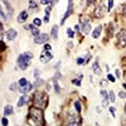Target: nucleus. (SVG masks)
I'll use <instances>...</instances> for the list:
<instances>
[{
  "mask_svg": "<svg viewBox=\"0 0 126 126\" xmlns=\"http://www.w3.org/2000/svg\"><path fill=\"white\" fill-rule=\"evenodd\" d=\"M52 58H53V54H52L50 52H46V50H44L43 53L40 54L39 59H40V62H42V63H48Z\"/></svg>",
  "mask_w": 126,
  "mask_h": 126,
  "instance_id": "1a4fd4ad",
  "label": "nucleus"
},
{
  "mask_svg": "<svg viewBox=\"0 0 126 126\" xmlns=\"http://www.w3.org/2000/svg\"><path fill=\"white\" fill-rule=\"evenodd\" d=\"M109 98H110L111 102H115V101H116V98H115V92H113V91L109 92Z\"/></svg>",
  "mask_w": 126,
  "mask_h": 126,
  "instance_id": "b1692460",
  "label": "nucleus"
},
{
  "mask_svg": "<svg viewBox=\"0 0 126 126\" xmlns=\"http://www.w3.org/2000/svg\"><path fill=\"white\" fill-rule=\"evenodd\" d=\"M1 1H3V5H4L5 8H6V10H8V17L10 18V17L13 15V9H12V6H10V4L6 1V0H1Z\"/></svg>",
  "mask_w": 126,
  "mask_h": 126,
  "instance_id": "dca6fc26",
  "label": "nucleus"
},
{
  "mask_svg": "<svg viewBox=\"0 0 126 126\" xmlns=\"http://www.w3.org/2000/svg\"><path fill=\"white\" fill-rule=\"evenodd\" d=\"M18 83H19V86H25V84L28 83V81L25 80V78H20V81H19Z\"/></svg>",
  "mask_w": 126,
  "mask_h": 126,
  "instance_id": "c756f323",
  "label": "nucleus"
},
{
  "mask_svg": "<svg viewBox=\"0 0 126 126\" xmlns=\"http://www.w3.org/2000/svg\"><path fill=\"white\" fill-rule=\"evenodd\" d=\"M100 96H101L102 101H103V100H110L109 98V93H107L106 91H101V92H100Z\"/></svg>",
  "mask_w": 126,
  "mask_h": 126,
  "instance_id": "412c9836",
  "label": "nucleus"
},
{
  "mask_svg": "<svg viewBox=\"0 0 126 126\" xmlns=\"http://www.w3.org/2000/svg\"><path fill=\"white\" fill-rule=\"evenodd\" d=\"M53 0H40V4L42 5H46V4H52Z\"/></svg>",
  "mask_w": 126,
  "mask_h": 126,
  "instance_id": "2f4dec72",
  "label": "nucleus"
},
{
  "mask_svg": "<svg viewBox=\"0 0 126 126\" xmlns=\"http://www.w3.org/2000/svg\"><path fill=\"white\" fill-rule=\"evenodd\" d=\"M33 24H34V25H37V27H39V25L42 24V20H40L39 18H35V19H34V21H33Z\"/></svg>",
  "mask_w": 126,
  "mask_h": 126,
  "instance_id": "c85d7f7f",
  "label": "nucleus"
},
{
  "mask_svg": "<svg viewBox=\"0 0 126 126\" xmlns=\"http://www.w3.org/2000/svg\"><path fill=\"white\" fill-rule=\"evenodd\" d=\"M18 87H19V83H12L9 88H10V91H17V90H19Z\"/></svg>",
  "mask_w": 126,
  "mask_h": 126,
  "instance_id": "393cba45",
  "label": "nucleus"
},
{
  "mask_svg": "<svg viewBox=\"0 0 126 126\" xmlns=\"http://www.w3.org/2000/svg\"><path fill=\"white\" fill-rule=\"evenodd\" d=\"M125 117H126V106H125Z\"/></svg>",
  "mask_w": 126,
  "mask_h": 126,
  "instance_id": "603ef678",
  "label": "nucleus"
},
{
  "mask_svg": "<svg viewBox=\"0 0 126 126\" xmlns=\"http://www.w3.org/2000/svg\"><path fill=\"white\" fill-rule=\"evenodd\" d=\"M35 27H37V25H34V27L32 28V30H30V32H32V34L34 35V37L39 35V29H38V28H35Z\"/></svg>",
  "mask_w": 126,
  "mask_h": 126,
  "instance_id": "5701e85b",
  "label": "nucleus"
},
{
  "mask_svg": "<svg viewBox=\"0 0 126 126\" xmlns=\"http://www.w3.org/2000/svg\"><path fill=\"white\" fill-rule=\"evenodd\" d=\"M75 29H76V30H77V32H78V30H80V29H81V28H80V25H76V27H75Z\"/></svg>",
  "mask_w": 126,
  "mask_h": 126,
  "instance_id": "49530a36",
  "label": "nucleus"
},
{
  "mask_svg": "<svg viewBox=\"0 0 126 126\" xmlns=\"http://www.w3.org/2000/svg\"><path fill=\"white\" fill-rule=\"evenodd\" d=\"M125 80H126V72H125Z\"/></svg>",
  "mask_w": 126,
  "mask_h": 126,
  "instance_id": "864d4df0",
  "label": "nucleus"
},
{
  "mask_svg": "<svg viewBox=\"0 0 126 126\" xmlns=\"http://www.w3.org/2000/svg\"><path fill=\"white\" fill-rule=\"evenodd\" d=\"M117 39V47L118 48H125L126 47V29H121L116 35Z\"/></svg>",
  "mask_w": 126,
  "mask_h": 126,
  "instance_id": "20e7f679",
  "label": "nucleus"
},
{
  "mask_svg": "<svg viewBox=\"0 0 126 126\" xmlns=\"http://www.w3.org/2000/svg\"><path fill=\"white\" fill-rule=\"evenodd\" d=\"M67 35H68V38H71V39H72L73 37H75V32H73L71 28H68V29H67Z\"/></svg>",
  "mask_w": 126,
  "mask_h": 126,
  "instance_id": "a878e982",
  "label": "nucleus"
},
{
  "mask_svg": "<svg viewBox=\"0 0 126 126\" xmlns=\"http://www.w3.org/2000/svg\"><path fill=\"white\" fill-rule=\"evenodd\" d=\"M73 13V3H72V0H68V8H67V12L64 13V15H63V19L61 20V24H63L66 20L69 18V15Z\"/></svg>",
  "mask_w": 126,
  "mask_h": 126,
  "instance_id": "423d86ee",
  "label": "nucleus"
},
{
  "mask_svg": "<svg viewBox=\"0 0 126 126\" xmlns=\"http://www.w3.org/2000/svg\"><path fill=\"white\" fill-rule=\"evenodd\" d=\"M83 63H86V59H84L83 57L77 58V64H83Z\"/></svg>",
  "mask_w": 126,
  "mask_h": 126,
  "instance_id": "cd10ccee",
  "label": "nucleus"
},
{
  "mask_svg": "<svg viewBox=\"0 0 126 126\" xmlns=\"http://www.w3.org/2000/svg\"><path fill=\"white\" fill-rule=\"evenodd\" d=\"M48 40H49V35L46 34V33H42V34H39V35L35 37L34 42L37 44H44V43H47Z\"/></svg>",
  "mask_w": 126,
  "mask_h": 126,
  "instance_id": "0eeeda50",
  "label": "nucleus"
},
{
  "mask_svg": "<svg viewBox=\"0 0 126 126\" xmlns=\"http://www.w3.org/2000/svg\"><path fill=\"white\" fill-rule=\"evenodd\" d=\"M53 83H54V88H55V91L59 92V86H58V83H57V80H54V81H53Z\"/></svg>",
  "mask_w": 126,
  "mask_h": 126,
  "instance_id": "4c0bfd02",
  "label": "nucleus"
},
{
  "mask_svg": "<svg viewBox=\"0 0 126 126\" xmlns=\"http://www.w3.org/2000/svg\"><path fill=\"white\" fill-rule=\"evenodd\" d=\"M101 32H102V27H101V25L96 27L95 30L92 32V38H93V39H98L100 35H101Z\"/></svg>",
  "mask_w": 126,
  "mask_h": 126,
  "instance_id": "ddd939ff",
  "label": "nucleus"
},
{
  "mask_svg": "<svg viewBox=\"0 0 126 126\" xmlns=\"http://www.w3.org/2000/svg\"><path fill=\"white\" fill-rule=\"evenodd\" d=\"M50 37L53 39H58V25H53V27H52Z\"/></svg>",
  "mask_w": 126,
  "mask_h": 126,
  "instance_id": "f3484780",
  "label": "nucleus"
},
{
  "mask_svg": "<svg viewBox=\"0 0 126 126\" xmlns=\"http://www.w3.org/2000/svg\"><path fill=\"white\" fill-rule=\"evenodd\" d=\"M1 124L4 125V126H6V125H8V118H6V117H3V120H1Z\"/></svg>",
  "mask_w": 126,
  "mask_h": 126,
  "instance_id": "58836bf2",
  "label": "nucleus"
},
{
  "mask_svg": "<svg viewBox=\"0 0 126 126\" xmlns=\"http://www.w3.org/2000/svg\"><path fill=\"white\" fill-rule=\"evenodd\" d=\"M27 18H28V13L25 12V10H23V12L19 14V17H18V23H24V21L27 20Z\"/></svg>",
  "mask_w": 126,
  "mask_h": 126,
  "instance_id": "2eb2a0df",
  "label": "nucleus"
},
{
  "mask_svg": "<svg viewBox=\"0 0 126 126\" xmlns=\"http://www.w3.org/2000/svg\"><path fill=\"white\" fill-rule=\"evenodd\" d=\"M43 49H44V50H46V52H50V49H52V47L49 46V44H47V43H46V44H44V48H43Z\"/></svg>",
  "mask_w": 126,
  "mask_h": 126,
  "instance_id": "72a5a7b5",
  "label": "nucleus"
},
{
  "mask_svg": "<svg viewBox=\"0 0 126 126\" xmlns=\"http://www.w3.org/2000/svg\"><path fill=\"white\" fill-rule=\"evenodd\" d=\"M59 78H61V73H59V72H57V73H55V76H54V80H59Z\"/></svg>",
  "mask_w": 126,
  "mask_h": 126,
  "instance_id": "a19ab883",
  "label": "nucleus"
},
{
  "mask_svg": "<svg viewBox=\"0 0 126 126\" xmlns=\"http://www.w3.org/2000/svg\"><path fill=\"white\" fill-rule=\"evenodd\" d=\"M37 8H38L37 3L34 1V0H30V1H29V9H30V12H35Z\"/></svg>",
  "mask_w": 126,
  "mask_h": 126,
  "instance_id": "6ab92c4d",
  "label": "nucleus"
},
{
  "mask_svg": "<svg viewBox=\"0 0 126 126\" xmlns=\"http://www.w3.org/2000/svg\"><path fill=\"white\" fill-rule=\"evenodd\" d=\"M124 14H125V17H126V5L124 6Z\"/></svg>",
  "mask_w": 126,
  "mask_h": 126,
  "instance_id": "de8ad7c7",
  "label": "nucleus"
},
{
  "mask_svg": "<svg viewBox=\"0 0 126 126\" xmlns=\"http://www.w3.org/2000/svg\"><path fill=\"white\" fill-rule=\"evenodd\" d=\"M80 124H82V120H81L80 117H77V116H69L68 117V121H67V125H80Z\"/></svg>",
  "mask_w": 126,
  "mask_h": 126,
  "instance_id": "9d476101",
  "label": "nucleus"
},
{
  "mask_svg": "<svg viewBox=\"0 0 126 126\" xmlns=\"http://www.w3.org/2000/svg\"><path fill=\"white\" fill-rule=\"evenodd\" d=\"M17 30L15 29H13V28H10V29H8L6 30V38H8V40H14L17 38Z\"/></svg>",
  "mask_w": 126,
  "mask_h": 126,
  "instance_id": "9b49d317",
  "label": "nucleus"
},
{
  "mask_svg": "<svg viewBox=\"0 0 126 126\" xmlns=\"http://www.w3.org/2000/svg\"><path fill=\"white\" fill-rule=\"evenodd\" d=\"M75 107H76V111H77V112H81V111H82V105H81L80 101H76V102H75Z\"/></svg>",
  "mask_w": 126,
  "mask_h": 126,
  "instance_id": "4be33fe9",
  "label": "nucleus"
},
{
  "mask_svg": "<svg viewBox=\"0 0 126 126\" xmlns=\"http://www.w3.org/2000/svg\"><path fill=\"white\" fill-rule=\"evenodd\" d=\"M33 87H34V83H29L28 82L25 86H19V91L21 92V93H27V92H29Z\"/></svg>",
  "mask_w": 126,
  "mask_h": 126,
  "instance_id": "f8f14e48",
  "label": "nucleus"
},
{
  "mask_svg": "<svg viewBox=\"0 0 126 126\" xmlns=\"http://www.w3.org/2000/svg\"><path fill=\"white\" fill-rule=\"evenodd\" d=\"M118 96H120V98H126V92L120 91V92H118Z\"/></svg>",
  "mask_w": 126,
  "mask_h": 126,
  "instance_id": "c9c22d12",
  "label": "nucleus"
},
{
  "mask_svg": "<svg viewBox=\"0 0 126 126\" xmlns=\"http://www.w3.org/2000/svg\"><path fill=\"white\" fill-rule=\"evenodd\" d=\"M92 71H93V73L95 75H97V76H101V73H102V71H101V68H100V66H98V61H96L93 64H92Z\"/></svg>",
  "mask_w": 126,
  "mask_h": 126,
  "instance_id": "4468645a",
  "label": "nucleus"
},
{
  "mask_svg": "<svg viewBox=\"0 0 126 126\" xmlns=\"http://www.w3.org/2000/svg\"><path fill=\"white\" fill-rule=\"evenodd\" d=\"M107 80H109L110 82H115V81H116V78H115V77L111 75V73H109V75H107Z\"/></svg>",
  "mask_w": 126,
  "mask_h": 126,
  "instance_id": "7c9ffc66",
  "label": "nucleus"
},
{
  "mask_svg": "<svg viewBox=\"0 0 126 126\" xmlns=\"http://www.w3.org/2000/svg\"><path fill=\"white\" fill-rule=\"evenodd\" d=\"M28 100H29V97H28V96L23 95V96H21V97L19 98V101H18V107H21V106H24L25 103L28 102Z\"/></svg>",
  "mask_w": 126,
  "mask_h": 126,
  "instance_id": "a211bd4d",
  "label": "nucleus"
},
{
  "mask_svg": "<svg viewBox=\"0 0 126 126\" xmlns=\"http://www.w3.org/2000/svg\"><path fill=\"white\" fill-rule=\"evenodd\" d=\"M13 113V107L10 105H6L5 109H4V115L5 116H8V115H12Z\"/></svg>",
  "mask_w": 126,
  "mask_h": 126,
  "instance_id": "aec40b11",
  "label": "nucleus"
},
{
  "mask_svg": "<svg viewBox=\"0 0 126 126\" xmlns=\"http://www.w3.org/2000/svg\"><path fill=\"white\" fill-rule=\"evenodd\" d=\"M101 111H102V110H101V107H96V112H98V113H100Z\"/></svg>",
  "mask_w": 126,
  "mask_h": 126,
  "instance_id": "a18cd8bd",
  "label": "nucleus"
},
{
  "mask_svg": "<svg viewBox=\"0 0 126 126\" xmlns=\"http://www.w3.org/2000/svg\"><path fill=\"white\" fill-rule=\"evenodd\" d=\"M58 1V0H53V4H55V3H57Z\"/></svg>",
  "mask_w": 126,
  "mask_h": 126,
  "instance_id": "8fccbe9b",
  "label": "nucleus"
},
{
  "mask_svg": "<svg viewBox=\"0 0 126 126\" xmlns=\"http://www.w3.org/2000/svg\"><path fill=\"white\" fill-rule=\"evenodd\" d=\"M33 102H34V106L39 107V109H46L47 107V103H48V96L44 93V92H35L34 95V100H33Z\"/></svg>",
  "mask_w": 126,
  "mask_h": 126,
  "instance_id": "7ed1b4c3",
  "label": "nucleus"
},
{
  "mask_svg": "<svg viewBox=\"0 0 126 126\" xmlns=\"http://www.w3.org/2000/svg\"><path fill=\"white\" fill-rule=\"evenodd\" d=\"M109 111H110V113L112 115V117H115V116H116V113H115V107H112V106H111V107H109Z\"/></svg>",
  "mask_w": 126,
  "mask_h": 126,
  "instance_id": "473e14b6",
  "label": "nucleus"
},
{
  "mask_svg": "<svg viewBox=\"0 0 126 126\" xmlns=\"http://www.w3.org/2000/svg\"><path fill=\"white\" fill-rule=\"evenodd\" d=\"M33 58V53L32 52H25V53L20 54L19 57H18V67H19L20 69H23V71H25L28 67H29V63H30Z\"/></svg>",
  "mask_w": 126,
  "mask_h": 126,
  "instance_id": "f03ea898",
  "label": "nucleus"
},
{
  "mask_svg": "<svg viewBox=\"0 0 126 126\" xmlns=\"http://www.w3.org/2000/svg\"><path fill=\"white\" fill-rule=\"evenodd\" d=\"M106 14V9H105V5H98L97 8H96L95 10V17L97 18V19H100V18H103V15Z\"/></svg>",
  "mask_w": 126,
  "mask_h": 126,
  "instance_id": "6e6552de",
  "label": "nucleus"
},
{
  "mask_svg": "<svg viewBox=\"0 0 126 126\" xmlns=\"http://www.w3.org/2000/svg\"><path fill=\"white\" fill-rule=\"evenodd\" d=\"M95 1V0H88V3H93Z\"/></svg>",
  "mask_w": 126,
  "mask_h": 126,
  "instance_id": "09e8293b",
  "label": "nucleus"
},
{
  "mask_svg": "<svg viewBox=\"0 0 126 126\" xmlns=\"http://www.w3.org/2000/svg\"><path fill=\"white\" fill-rule=\"evenodd\" d=\"M29 118H30L32 124H34V125H42V124H44L42 109H39V107H37V106L32 107L30 111H29Z\"/></svg>",
  "mask_w": 126,
  "mask_h": 126,
  "instance_id": "f257e3e1",
  "label": "nucleus"
},
{
  "mask_svg": "<svg viewBox=\"0 0 126 126\" xmlns=\"http://www.w3.org/2000/svg\"><path fill=\"white\" fill-rule=\"evenodd\" d=\"M35 80H37V81L34 82V87H39V86H42V84L44 83L43 81H42V80H39V78H35Z\"/></svg>",
  "mask_w": 126,
  "mask_h": 126,
  "instance_id": "bb28decb",
  "label": "nucleus"
},
{
  "mask_svg": "<svg viewBox=\"0 0 126 126\" xmlns=\"http://www.w3.org/2000/svg\"><path fill=\"white\" fill-rule=\"evenodd\" d=\"M124 88H125V90H126V83H124Z\"/></svg>",
  "mask_w": 126,
  "mask_h": 126,
  "instance_id": "3c124183",
  "label": "nucleus"
},
{
  "mask_svg": "<svg viewBox=\"0 0 126 126\" xmlns=\"http://www.w3.org/2000/svg\"><path fill=\"white\" fill-rule=\"evenodd\" d=\"M39 75H40V71L39 69H35L34 71V78H39Z\"/></svg>",
  "mask_w": 126,
  "mask_h": 126,
  "instance_id": "e433bc0d",
  "label": "nucleus"
},
{
  "mask_svg": "<svg viewBox=\"0 0 126 126\" xmlns=\"http://www.w3.org/2000/svg\"><path fill=\"white\" fill-rule=\"evenodd\" d=\"M107 6H109V8H107L109 10L112 9L113 8V0H109V4H107Z\"/></svg>",
  "mask_w": 126,
  "mask_h": 126,
  "instance_id": "f704fd0d",
  "label": "nucleus"
},
{
  "mask_svg": "<svg viewBox=\"0 0 126 126\" xmlns=\"http://www.w3.org/2000/svg\"><path fill=\"white\" fill-rule=\"evenodd\" d=\"M81 30H82L83 34H88V33H91V24L88 23V20H87L86 17H83V19L81 20Z\"/></svg>",
  "mask_w": 126,
  "mask_h": 126,
  "instance_id": "39448f33",
  "label": "nucleus"
},
{
  "mask_svg": "<svg viewBox=\"0 0 126 126\" xmlns=\"http://www.w3.org/2000/svg\"><path fill=\"white\" fill-rule=\"evenodd\" d=\"M109 101H110V100H103V102H102V107H106L107 105H109Z\"/></svg>",
  "mask_w": 126,
  "mask_h": 126,
  "instance_id": "ea45409f",
  "label": "nucleus"
},
{
  "mask_svg": "<svg viewBox=\"0 0 126 126\" xmlns=\"http://www.w3.org/2000/svg\"><path fill=\"white\" fill-rule=\"evenodd\" d=\"M59 67H61V62H58L57 64L54 66V68H55V69H59Z\"/></svg>",
  "mask_w": 126,
  "mask_h": 126,
  "instance_id": "c03bdc74",
  "label": "nucleus"
},
{
  "mask_svg": "<svg viewBox=\"0 0 126 126\" xmlns=\"http://www.w3.org/2000/svg\"><path fill=\"white\" fill-rule=\"evenodd\" d=\"M48 21H49V15L46 14V17H44V23H48Z\"/></svg>",
  "mask_w": 126,
  "mask_h": 126,
  "instance_id": "79ce46f5",
  "label": "nucleus"
},
{
  "mask_svg": "<svg viewBox=\"0 0 126 126\" xmlns=\"http://www.w3.org/2000/svg\"><path fill=\"white\" fill-rule=\"evenodd\" d=\"M116 77H117V78H120V77H121V72H120V69H116Z\"/></svg>",
  "mask_w": 126,
  "mask_h": 126,
  "instance_id": "37998d69",
  "label": "nucleus"
}]
</instances>
